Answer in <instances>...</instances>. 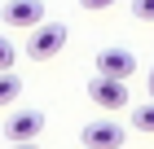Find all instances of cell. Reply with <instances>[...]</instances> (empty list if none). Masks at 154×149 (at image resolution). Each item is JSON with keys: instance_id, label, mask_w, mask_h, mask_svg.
I'll return each mask as SVG.
<instances>
[{"instance_id": "obj_11", "label": "cell", "mask_w": 154, "mask_h": 149, "mask_svg": "<svg viewBox=\"0 0 154 149\" xmlns=\"http://www.w3.org/2000/svg\"><path fill=\"white\" fill-rule=\"evenodd\" d=\"M84 9H110V4H115V0H79Z\"/></svg>"}, {"instance_id": "obj_6", "label": "cell", "mask_w": 154, "mask_h": 149, "mask_svg": "<svg viewBox=\"0 0 154 149\" xmlns=\"http://www.w3.org/2000/svg\"><path fill=\"white\" fill-rule=\"evenodd\" d=\"M0 18H5V26L31 31V26H40V22H44V4H40V0H5Z\"/></svg>"}, {"instance_id": "obj_3", "label": "cell", "mask_w": 154, "mask_h": 149, "mask_svg": "<svg viewBox=\"0 0 154 149\" xmlns=\"http://www.w3.org/2000/svg\"><path fill=\"white\" fill-rule=\"evenodd\" d=\"M79 140L88 149H119L128 140V132H123V123H115V118H93V123H84Z\"/></svg>"}, {"instance_id": "obj_1", "label": "cell", "mask_w": 154, "mask_h": 149, "mask_svg": "<svg viewBox=\"0 0 154 149\" xmlns=\"http://www.w3.org/2000/svg\"><path fill=\"white\" fill-rule=\"evenodd\" d=\"M62 44H66V26L62 22H40V26H31V40H26V57L31 61H48V57H57L62 53Z\"/></svg>"}, {"instance_id": "obj_12", "label": "cell", "mask_w": 154, "mask_h": 149, "mask_svg": "<svg viewBox=\"0 0 154 149\" xmlns=\"http://www.w3.org/2000/svg\"><path fill=\"white\" fill-rule=\"evenodd\" d=\"M145 88H150V101H154V70L145 75Z\"/></svg>"}, {"instance_id": "obj_9", "label": "cell", "mask_w": 154, "mask_h": 149, "mask_svg": "<svg viewBox=\"0 0 154 149\" xmlns=\"http://www.w3.org/2000/svg\"><path fill=\"white\" fill-rule=\"evenodd\" d=\"M13 61H18V48H13V40L0 35V70H13Z\"/></svg>"}, {"instance_id": "obj_5", "label": "cell", "mask_w": 154, "mask_h": 149, "mask_svg": "<svg viewBox=\"0 0 154 149\" xmlns=\"http://www.w3.org/2000/svg\"><path fill=\"white\" fill-rule=\"evenodd\" d=\"M97 75H110V79H128V75H137V53L132 48H101L97 53Z\"/></svg>"}, {"instance_id": "obj_2", "label": "cell", "mask_w": 154, "mask_h": 149, "mask_svg": "<svg viewBox=\"0 0 154 149\" xmlns=\"http://www.w3.org/2000/svg\"><path fill=\"white\" fill-rule=\"evenodd\" d=\"M88 97L101 110H123L128 105V79H110V75H93L88 79Z\"/></svg>"}, {"instance_id": "obj_7", "label": "cell", "mask_w": 154, "mask_h": 149, "mask_svg": "<svg viewBox=\"0 0 154 149\" xmlns=\"http://www.w3.org/2000/svg\"><path fill=\"white\" fill-rule=\"evenodd\" d=\"M18 97H22V79L13 70H0V110H9Z\"/></svg>"}, {"instance_id": "obj_4", "label": "cell", "mask_w": 154, "mask_h": 149, "mask_svg": "<svg viewBox=\"0 0 154 149\" xmlns=\"http://www.w3.org/2000/svg\"><path fill=\"white\" fill-rule=\"evenodd\" d=\"M40 132H44V114L40 110H9V118H5V140L9 145L35 140Z\"/></svg>"}, {"instance_id": "obj_8", "label": "cell", "mask_w": 154, "mask_h": 149, "mask_svg": "<svg viewBox=\"0 0 154 149\" xmlns=\"http://www.w3.org/2000/svg\"><path fill=\"white\" fill-rule=\"evenodd\" d=\"M132 127H137V132H145V136H154V101H145V105H137V110H132Z\"/></svg>"}, {"instance_id": "obj_10", "label": "cell", "mask_w": 154, "mask_h": 149, "mask_svg": "<svg viewBox=\"0 0 154 149\" xmlns=\"http://www.w3.org/2000/svg\"><path fill=\"white\" fill-rule=\"evenodd\" d=\"M132 18L137 22H154V0H132Z\"/></svg>"}, {"instance_id": "obj_13", "label": "cell", "mask_w": 154, "mask_h": 149, "mask_svg": "<svg viewBox=\"0 0 154 149\" xmlns=\"http://www.w3.org/2000/svg\"><path fill=\"white\" fill-rule=\"evenodd\" d=\"M9 149H40L35 140H22V145H9Z\"/></svg>"}]
</instances>
